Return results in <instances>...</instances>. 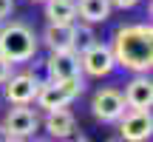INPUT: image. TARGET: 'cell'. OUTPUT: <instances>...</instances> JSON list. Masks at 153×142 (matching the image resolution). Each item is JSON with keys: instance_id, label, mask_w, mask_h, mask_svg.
<instances>
[{"instance_id": "cell-1", "label": "cell", "mask_w": 153, "mask_h": 142, "mask_svg": "<svg viewBox=\"0 0 153 142\" xmlns=\"http://www.w3.org/2000/svg\"><path fill=\"white\" fill-rule=\"evenodd\" d=\"M111 51H114L116 66L133 71V74H148L153 66V28H150V23H133V26L116 28Z\"/></svg>"}, {"instance_id": "cell-2", "label": "cell", "mask_w": 153, "mask_h": 142, "mask_svg": "<svg viewBox=\"0 0 153 142\" xmlns=\"http://www.w3.org/2000/svg\"><path fill=\"white\" fill-rule=\"evenodd\" d=\"M0 54L9 63H26L37 54V34L20 20L0 23Z\"/></svg>"}, {"instance_id": "cell-3", "label": "cell", "mask_w": 153, "mask_h": 142, "mask_svg": "<svg viewBox=\"0 0 153 142\" xmlns=\"http://www.w3.org/2000/svg\"><path fill=\"white\" fill-rule=\"evenodd\" d=\"M85 91V82H82V77H76V80H65V82H40L37 88V97H34V102L40 105V108L48 114V111H57V108H65L68 102H74L79 94Z\"/></svg>"}, {"instance_id": "cell-4", "label": "cell", "mask_w": 153, "mask_h": 142, "mask_svg": "<svg viewBox=\"0 0 153 142\" xmlns=\"http://www.w3.org/2000/svg\"><path fill=\"white\" fill-rule=\"evenodd\" d=\"M79 68L85 71L88 77H108L111 71L116 68V60H114L111 46L99 43V40L94 46H88V49L79 54Z\"/></svg>"}, {"instance_id": "cell-5", "label": "cell", "mask_w": 153, "mask_h": 142, "mask_svg": "<svg viewBox=\"0 0 153 142\" xmlns=\"http://www.w3.org/2000/svg\"><path fill=\"white\" fill-rule=\"evenodd\" d=\"M125 97H122V91H116V88H99L97 94H94L91 99V111L94 117H97L99 122H116L122 114H125Z\"/></svg>"}, {"instance_id": "cell-6", "label": "cell", "mask_w": 153, "mask_h": 142, "mask_svg": "<svg viewBox=\"0 0 153 142\" xmlns=\"http://www.w3.org/2000/svg\"><path fill=\"white\" fill-rule=\"evenodd\" d=\"M3 85H6V99H9L11 105H28V102H34V97H37L40 80H37V74H31V71H23V74H11Z\"/></svg>"}, {"instance_id": "cell-7", "label": "cell", "mask_w": 153, "mask_h": 142, "mask_svg": "<svg viewBox=\"0 0 153 142\" xmlns=\"http://www.w3.org/2000/svg\"><path fill=\"white\" fill-rule=\"evenodd\" d=\"M37 128H40V117H37V111L26 108V105H14V108H11L9 114L3 117V131L9 134V137H20V139H26V137H31Z\"/></svg>"}, {"instance_id": "cell-8", "label": "cell", "mask_w": 153, "mask_h": 142, "mask_svg": "<svg viewBox=\"0 0 153 142\" xmlns=\"http://www.w3.org/2000/svg\"><path fill=\"white\" fill-rule=\"evenodd\" d=\"M45 68H48V77L54 82H65V80L82 77L79 54H76V51H51L48 60H45Z\"/></svg>"}, {"instance_id": "cell-9", "label": "cell", "mask_w": 153, "mask_h": 142, "mask_svg": "<svg viewBox=\"0 0 153 142\" xmlns=\"http://www.w3.org/2000/svg\"><path fill=\"white\" fill-rule=\"evenodd\" d=\"M119 134L125 142H145L153 131V120H150V111H128L122 114L119 120Z\"/></svg>"}, {"instance_id": "cell-10", "label": "cell", "mask_w": 153, "mask_h": 142, "mask_svg": "<svg viewBox=\"0 0 153 142\" xmlns=\"http://www.w3.org/2000/svg\"><path fill=\"white\" fill-rule=\"evenodd\" d=\"M125 105L133 111H150V102H153V82L148 74H136L125 88Z\"/></svg>"}, {"instance_id": "cell-11", "label": "cell", "mask_w": 153, "mask_h": 142, "mask_svg": "<svg viewBox=\"0 0 153 142\" xmlns=\"http://www.w3.org/2000/svg\"><path fill=\"white\" fill-rule=\"evenodd\" d=\"M48 51H74V23H48L43 31Z\"/></svg>"}, {"instance_id": "cell-12", "label": "cell", "mask_w": 153, "mask_h": 142, "mask_svg": "<svg viewBox=\"0 0 153 142\" xmlns=\"http://www.w3.org/2000/svg\"><path fill=\"white\" fill-rule=\"evenodd\" d=\"M45 131H48V137H54V139H71L74 131H76L74 114L68 108L48 111V117H45Z\"/></svg>"}, {"instance_id": "cell-13", "label": "cell", "mask_w": 153, "mask_h": 142, "mask_svg": "<svg viewBox=\"0 0 153 142\" xmlns=\"http://www.w3.org/2000/svg\"><path fill=\"white\" fill-rule=\"evenodd\" d=\"M76 17H82L88 26L105 23L111 17V0H76Z\"/></svg>"}, {"instance_id": "cell-14", "label": "cell", "mask_w": 153, "mask_h": 142, "mask_svg": "<svg viewBox=\"0 0 153 142\" xmlns=\"http://www.w3.org/2000/svg\"><path fill=\"white\" fill-rule=\"evenodd\" d=\"M48 23H74L76 20V0H45Z\"/></svg>"}, {"instance_id": "cell-15", "label": "cell", "mask_w": 153, "mask_h": 142, "mask_svg": "<svg viewBox=\"0 0 153 142\" xmlns=\"http://www.w3.org/2000/svg\"><path fill=\"white\" fill-rule=\"evenodd\" d=\"M94 43H97L94 28L88 26V23H82V26L74 23V51H76V54H82V51H85L88 46H94Z\"/></svg>"}, {"instance_id": "cell-16", "label": "cell", "mask_w": 153, "mask_h": 142, "mask_svg": "<svg viewBox=\"0 0 153 142\" xmlns=\"http://www.w3.org/2000/svg\"><path fill=\"white\" fill-rule=\"evenodd\" d=\"M14 11V0H0V23H6Z\"/></svg>"}, {"instance_id": "cell-17", "label": "cell", "mask_w": 153, "mask_h": 142, "mask_svg": "<svg viewBox=\"0 0 153 142\" xmlns=\"http://www.w3.org/2000/svg\"><path fill=\"white\" fill-rule=\"evenodd\" d=\"M11 66H14V63H9L3 54H0V85H3V82L11 77Z\"/></svg>"}, {"instance_id": "cell-18", "label": "cell", "mask_w": 153, "mask_h": 142, "mask_svg": "<svg viewBox=\"0 0 153 142\" xmlns=\"http://www.w3.org/2000/svg\"><path fill=\"white\" fill-rule=\"evenodd\" d=\"M139 0H111V9H133Z\"/></svg>"}, {"instance_id": "cell-19", "label": "cell", "mask_w": 153, "mask_h": 142, "mask_svg": "<svg viewBox=\"0 0 153 142\" xmlns=\"http://www.w3.org/2000/svg\"><path fill=\"white\" fill-rule=\"evenodd\" d=\"M6 139H9V134H6V131H3V125H0V142H6Z\"/></svg>"}, {"instance_id": "cell-20", "label": "cell", "mask_w": 153, "mask_h": 142, "mask_svg": "<svg viewBox=\"0 0 153 142\" xmlns=\"http://www.w3.org/2000/svg\"><path fill=\"white\" fill-rule=\"evenodd\" d=\"M6 142H26V139H20V137H9Z\"/></svg>"}, {"instance_id": "cell-21", "label": "cell", "mask_w": 153, "mask_h": 142, "mask_svg": "<svg viewBox=\"0 0 153 142\" xmlns=\"http://www.w3.org/2000/svg\"><path fill=\"white\" fill-rule=\"evenodd\" d=\"M71 142H88V139H85V137H79V139H71Z\"/></svg>"}, {"instance_id": "cell-22", "label": "cell", "mask_w": 153, "mask_h": 142, "mask_svg": "<svg viewBox=\"0 0 153 142\" xmlns=\"http://www.w3.org/2000/svg\"><path fill=\"white\" fill-rule=\"evenodd\" d=\"M31 3H45V0H31Z\"/></svg>"}, {"instance_id": "cell-23", "label": "cell", "mask_w": 153, "mask_h": 142, "mask_svg": "<svg viewBox=\"0 0 153 142\" xmlns=\"http://www.w3.org/2000/svg\"><path fill=\"white\" fill-rule=\"evenodd\" d=\"M108 142H122V139H108Z\"/></svg>"}, {"instance_id": "cell-24", "label": "cell", "mask_w": 153, "mask_h": 142, "mask_svg": "<svg viewBox=\"0 0 153 142\" xmlns=\"http://www.w3.org/2000/svg\"><path fill=\"white\" fill-rule=\"evenodd\" d=\"M37 142H45V139H37Z\"/></svg>"}]
</instances>
